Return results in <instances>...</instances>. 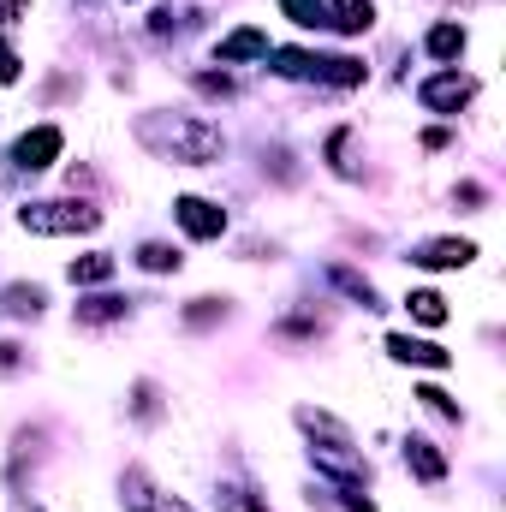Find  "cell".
<instances>
[{"mask_svg":"<svg viewBox=\"0 0 506 512\" xmlns=\"http://www.w3.org/2000/svg\"><path fill=\"white\" fill-rule=\"evenodd\" d=\"M215 60H221V66H245V60H268V36H262L256 24H239L233 36H221Z\"/></svg>","mask_w":506,"mask_h":512,"instance_id":"10","label":"cell"},{"mask_svg":"<svg viewBox=\"0 0 506 512\" xmlns=\"http://www.w3.org/2000/svg\"><path fill=\"white\" fill-rule=\"evenodd\" d=\"M197 90H203V96H233V84H227V78H215V72H209V78H197Z\"/></svg>","mask_w":506,"mask_h":512,"instance_id":"29","label":"cell"},{"mask_svg":"<svg viewBox=\"0 0 506 512\" xmlns=\"http://www.w3.org/2000/svg\"><path fill=\"white\" fill-rule=\"evenodd\" d=\"M18 78H24V60H18V54H12V42L0 36V84H18Z\"/></svg>","mask_w":506,"mask_h":512,"instance_id":"27","label":"cell"},{"mask_svg":"<svg viewBox=\"0 0 506 512\" xmlns=\"http://www.w3.org/2000/svg\"><path fill=\"white\" fill-rule=\"evenodd\" d=\"M280 12H286L298 30H322V24H328V0H280Z\"/></svg>","mask_w":506,"mask_h":512,"instance_id":"22","label":"cell"},{"mask_svg":"<svg viewBox=\"0 0 506 512\" xmlns=\"http://www.w3.org/2000/svg\"><path fill=\"white\" fill-rule=\"evenodd\" d=\"M126 310H131V304L120 298V292H96V298H84V304H78V322H84V328H108V322H120Z\"/></svg>","mask_w":506,"mask_h":512,"instance_id":"13","label":"cell"},{"mask_svg":"<svg viewBox=\"0 0 506 512\" xmlns=\"http://www.w3.org/2000/svg\"><path fill=\"white\" fill-rule=\"evenodd\" d=\"M221 310H227L221 298H191V310H185V322H191V328H203V322H215Z\"/></svg>","mask_w":506,"mask_h":512,"instance_id":"26","label":"cell"},{"mask_svg":"<svg viewBox=\"0 0 506 512\" xmlns=\"http://www.w3.org/2000/svg\"><path fill=\"white\" fill-rule=\"evenodd\" d=\"M417 102H423L429 114H459V108H471V102H477V78H471V72H459V66L429 72V78L417 84Z\"/></svg>","mask_w":506,"mask_h":512,"instance_id":"3","label":"cell"},{"mask_svg":"<svg viewBox=\"0 0 506 512\" xmlns=\"http://www.w3.org/2000/svg\"><path fill=\"white\" fill-rule=\"evenodd\" d=\"M18 364H24V346L6 340V346H0V370H18Z\"/></svg>","mask_w":506,"mask_h":512,"instance_id":"30","label":"cell"},{"mask_svg":"<svg viewBox=\"0 0 506 512\" xmlns=\"http://www.w3.org/2000/svg\"><path fill=\"white\" fill-rule=\"evenodd\" d=\"M411 262L417 268H471L477 245L471 239H423V245H411Z\"/></svg>","mask_w":506,"mask_h":512,"instance_id":"7","label":"cell"},{"mask_svg":"<svg viewBox=\"0 0 506 512\" xmlns=\"http://www.w3.org/2000/svg\"><path fill=\"white\" fill-rule=\"evenodd\" d=\"M316 78H322V84H334V90H358V84H364V60H352V54L316 60Z\"/></svg>","mask_w":506,"mask_h":512,"instance_id":"15","label":"cell"},{"mask_svg":"<svg viewBox=\"0 0 506 512\" xmlns=\"http://www.w3.org/2000/svg\"><path fill=\"white\" fill-rule=\"evenodd\" d=\"M179 262H185V256L173 251V245H155V239L137 245V268H143V274H179Z\"/></svg>","mask_w":506,"mask_h":512,"instance_id":"21","label":"cell"},{"mask_svg":"<svg viewBox=\"0 0 506 512\" xmlns=\"http://www.w3.org/2000/svg\"><path fill=\"white\" fill-rule=\"evenodd\" d=\"M417 399H423V405H429L435 417H447V423H459V417H465V411H459V405H453V399H447L441 387H417Z\"/></svg>","mask_w":506,"mask_h":512,"instance_id":"24","label":"cell"},{"mask_svg":"<svg viewBox=\"0 0 506 512\" xmlns=\"http://www.w3.org/2000/svg\"><path fill=\"white\" fill-rule=\"evenodd\" d=\"M60 149H66L60 126H36V131H24V137L12 143V167L42 173V167H54V161H60Z\"/></svg>","mask_w":506,"mask_h":512,"instance_id":"4","label":"cell"},{"mask_svg":"<svg viewBox=\"0 0 506 512\" xmlns=\"http://www.w3.org/2000/svg\"><path fill=\"white\" fill-rule=\"evenodd\" d=\"M114 268H120V262L108 251H90V256H78L66 274H72V286H102V280H114Z\"/></svg>","mask_w":506,"mask_h":512,"instance_id":"18","label":"cell"},{"mask_svg":"<svg viewBox=\"0 0 506 512\" xmlns=\"http://www.w3.org/2000/svg\"><path fill=\"white\" fill-rule=\"evenodd\" d=\"M268 60H274V72L292 78V84H310V78H316V54H304V48H268Z\"/></svg>","mask_w":506,"mask_h":512,"instance_id":"17","label":"cell"},{"mask_svg":"<svg viewBox=\"0 0 506 512\" xmlns=\"http://www.w3.org/2000/svg\"><path fill=\"white\" fill-rule=\"evenodd\" d=\"M30 18V0H0V24H24Z\"/></svg>","mask_w":506,"mask_h":512,"instance_id":"28","label":"cell"},{"mask_svg":"<svg viewBox=\"0 0 506 512\" xmlns=\"http://www.w3.org/2000/svg\"><path fill=\"white\" fill-rule=\"evenodd\" d=\"M328 280H334V286H340V292H346L352 304H364V310H381V292L370 286V280H364V274H358V268L334 262V268H328Z\"/></svg>","mask_w":506,"mask_h":512,"instance_id":"14","label":"cell"},{"mask_svg":"<svg viewBox=\"0 0 506 512\" xmlns=\"http://www.w3.org/2000/svg\"><path fill=\"white\" fill-rule=\"evenodd\" d=\"M173 221L185 227V239H221L227 233V209L209 203V197H179L173 203Z\"/></svg>","mask_w":506,"mask_h":512,"instance_id":"5","label":"cell"},{"mask_svg":"<svg viewBox=\"0 0 506 512\" xmlns=\"http://www.w3.org/2000/svg\"><path fill=\"white\" fill-rule=\"evenodd\" d=\"M298 417V429L310 435V441H322V447H334V453H358V441H352V429L334 417V411H316V405H298L292 411Z\"/></svg>","mask_w":506,"mask_h":512,"instance_id":"6","label":"cell"},{"mask_svg":"<svg viewBox=\"0 0 506 512\" xmlns=\"http://www.w3.org/2000/svg\"><path fill=\"white\" fill-rule=\"evenodd\" d=\"M465 42H471V36H465V24H453V18H447V24H435V30L423 36V48H429L435 60H459V54H465Z\"/></svg>","mask_w":506,"mask_h":512,"instance_id":"16","label":"cell"},{"mask_svg":"<svg viewBox=\"0 0 506 512\" xmlns=\"http://www.w3.org/2000/svg\"><path fill=\"white\" fill-rule=\"evenodd\" d=\"M143 143H155L161 155H173V161H185V167H215L221 161V149H227V137L221 126H209L203 114H179V120H149L143 126Z\"/></svg>","mask_w":506,"mask_h":512,"instance_id":"1","label":"cell"},{"mask_svg":"<svg viewBox=\"0 0 506 512\" xmlns=\"http://www.w3.org/2000/svg\"><path fill=\"white\" fill-rule=\"evenodd\" d=\"M387 352H393L399 364H417V370H447V364H453L447 346H435V340H411V334H387Z\"/></svg>","mask_w":506,"mask_h":512,"instance_id":"8","label":"cell"},{"mask_svg":"<svg viewBox=\"0 0 506 512\" xmlns=\"http://www.w3.org/2000/svg\"><path fill=\"white\" fill-rule=\"evenodd\" d=\"M328 167L340 173V179H352L358 167H352V126H340L334 137H328Z\"/></svg>","mask_w":506,"mask_h":512,"instance_id":"23","label":"cell"},{"mask_svg":"<svg viewBox=\"0 0 506 512\" xmlns=\"http://www.w3.org/2000/svg\"><path fill=\"white\" fill-rule=\"evenodd\" d=\"M131 411H137L143 423H149V417L161 411V399H155V382H137V387H131Z\"/></svg>","mask_w":506,"mask_h":512,"instance_id":"25","label":"cell"},{"mask_svg":"<svg viewBox=\"0 0 506 512\" xmlns=\"http://www.w3.org/2000/svg\"><path fill=\"white\" fill-rule=\"evenodd\" d=\"M120 501H126V512H167V501L155 495V483L131 465L126 477H120Z\"/></svg>","mask_w":506,"mask_h":512,"instance_id":"12","label":"cell"},{"mask_svg":"<svg viewBox=\"0 0 506 512\" xmlns=\"http://www.w3.org/2000/svg\"><path fill=\"white\" fill-rule=\"evenodd\" d=\"M18 227L24 233H42V239H72V233H96L102 227V209H90L78 197H48V203H24L18 209Z\"/></svg>","mask_w":506,"mask_h":512,"instance_id":"2","label":"cell"},{"mask_svg":"<svg viewBox=\"0 0 506 512\" xmlns=\"http://www.w3.org/2000/svg\"><path fill=\"white\" fill-rule=\"evenodd\" d=\"M405 310H411V322H423V328H441V322H447V298H441V292H429V286H423V292H411V298H405Z\"/></svg>","mask_w":506,"mask_h":512,"instance_id":"20","label":"cell"},{"mask_svg":"<svg viewBox=\"0 0 506 512\" xmlns=\"http://www.w3.org/2000/svg\"><path fill=\"white\" fill-rule=\"evenodd\" d=\"M328 24L346 36H364L376 24V0H328Z\"/></svg>","mask_w":506,"mask_h":512,"instance_id":"11","label":"cell"},{"mask_svg":"<svg viewBox=\"0 0 506 512\" xmlns=\"http://www.w3.org/2000/svg\"><path fill=\"white\" fill-rule=\"evenodd\" d=\"M42 304H48L42 286H24V280L0 292V310H6V316H42Z\"/></svg>","mask_w":506,"mask_h":512,"instance_id":"19","label":"cell"},{"mask_svg":"<svg viewBox=\"0 0 506 512\" xmlns=\"http://www.w3.org/2000/svg\"><path fill=\"white\" fill-rule=\"evenodd\" d=\"M405 471L417 477V483H447V459H441V447L435 441H423V435H405Z\"/></svg>","mask_w":506,"mask_h":512,"instance_id":"9","label":"cell"}]
</instances>
